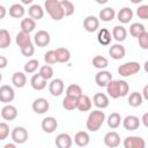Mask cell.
Segmentation results:
<instances>
[{
  "label": "cell",
  "mask_w": 148,
  "mask_h": 148,
  "mask_svg": "<svg viewBox=\"0 0 148 148\" xmlns=\"http://www.w3.org/2000/svg\"><path fill=\"white\" fill-rule=\"evenodd\" d=\"M9 135V126L6 123H0V140H5Z\"/></svg>",
  "instance_id": "bcb514c9"
},
{
  "label": "cell",
  "mask_w": 148,
  "mask_h": 148,
  "mask_svg": "<svg viewBox=\"0 0 148 148\" xmlns=\"http://www.w3.org/2000/svg\"><path fill=\"white\" fill-rule=\"evenodd\" d=\"M139 71H140V64L136 61H128V62H125L118 67L119 75L124 76V77L132 76V75L136 74Z\"/></svg>",
  "instance_id": "277c9868"
},
{
  "label": "cell",
  "mask_w": 148,
  "mask_h": 148,
  "mask_svg": "<svg viewBox=\"0 0 148 148\" xmlns=\"http://www.w3.org/2000/svg\"><path fill=\"white\" fill-rule=\"evenodd\" d=\"M32 1H34V0H21V2H22L23 5H30Z\"/></svg>",
  "instance_id": "db71d44e"
},
{
  "label": "cell",
  "mask_w": 148,
  "mask_h": 148,
  "mask_svg": "<svg viewBox=\"0 0 148 148\" xmlns=\"http://www.w3.org/2000/svg\"><path fill=\"white\" fill-rule=\"evenodd\" d=\"M109 0H96V2L97 3H99V5H104V3H106Z\"/></svg>",
  "instance_id": "9f6ffc18"
},
{
  "label": "cell",
  "mask_w": 148,
  "mask_h": 148,
  "mask_svg": "<svg viewBox=\"0 0 148 148\" xmlns=\"http://www.w3.org/2000/svg\"><path fill=\"white\" fill-rule=\"evenodd\" d=\"M36 28V21L31 17L28 18H23L21 21V31H24L27 34H30L31 31H34Z\"/></svg>",
  "instance_id": "1f68e13d"
},
{
  "label": "cell",
  "mask_w": 148,
  "mask_h": 148,
  "mask_svg": "<svg viewBox=\"0 0 148 148\" xmlns=\"http://www.w3.org/2000/svg\"><path fill=\"white\" fill-rule=\"evenodd\" d=\"M141 121H142L143 126L148 128V112L143 113V116H142V118H141Z\"/></svg>",
  "instance_id": "681fc988"
},
{
  "label": "cell",
  "mask_w": 148,
  "mask_h": 148,
  "mask_svg": "<svg viewBox=\"0 0 148 148\" xmlns=\"http://www.w3.org/2000/svg\"><path fill=\"white\" fill-rule=\"evenodd\" d=\"M8 64V60L5 56H0V68H5Z\"/></svg>",
  "instance_id": "c3c4849f"
},
{
  "label": "cell",
  "mask_w": 148,
  "mask_h": 148,
  "mask_svg": "<svg viewBox=\"0 0 148 148\" xmlns=\"http://www.w3.org/2000/svg\"><path fill=\"white\" fill-rule=\"evenodd\" d=\"M38 73H39L45 80H50V79H52V76H53V68H52L49 64H46V65H44V66L40 67V69H39Z\"/></svg>",
  "instance_id": "b9f144b4"
},
{
  "label": "cell",
  "mask_w": 148,
  "mask_h": 148,
  "mask_svg": "<svg viewBox=\"0 0 148 148\" xmlns=\"http://www.w3.org/2000/svg\"><path fill=\"white\" fill-rule=\"evenodd\" d=\"M120 123H121V117L117 112H112L108 118V126L112 130L118 128L120 126Z\"/></svg>",
  "instance_id": "e575fe53"
},
{
  "label": "cell",
  "mask_w": 148,
  "mask_h": 148,
  "mask_svg": "<svg viewBox=\"0 0 148 148\" xmlns=\"http://www.w3.org/2000/svg\"><path fill=\"white\" fill-rule=\"evenodd\" d=\"M39 67V62L37 59H30L28 62H25L24 65V72L28 73V74H31L34 73L37 68Z\"/></svg>",
  "instance_id": "60d3db41"
},
{
  "label": "cell",
  "mask_w": 148,
  "mask_h": 148,
  "mask_svg": "<svg viewBox=\"0 0 148 148\" xmlns=\"http://www.w3.org/2000/svg\"><path fill=\"white\" fill-rule=\"evenodd\" d=\"M143 69H145L146 73H148V60L145 62V65H143Z\"/></svg>",
  "instance_id": "11a10c76"
},
{
  "label": "cell",
  "mask_w": 148,
  "mask_h": 148,
  "mask_svg": "<svg viewBox=\"0 0 148 148\" xmlns=\"http://www.w3.org/2000/svg\"><path fill=\"white\" fill-rule=\"evenodd\" d=\"M15 97V92H14V89L10 87V86H7V84H3L1 86L0 88V101L5 104L12 102Z\"/></svg>",
  "instance_id": "9c48e42d"
},
{
  "label": "cell",
  "mask_w": 148,
  "mask_h": 148,
  "mask_svg": "<svg viewBox=\"0 0 148 148\" xmlns=\"http://www.w3.org/2000/svg\"><path fill=\"white\" fill-rule=\"evenodd\" d=\"M142 96L146 101H148V84H146L143 87V90H142Z\"/></svg>",
  "instance_id": "f907efd6"
},
{
  "label": "cell",
  "mask_w": 148,
  "mask_h": 148,
  "mask_svg": "<svg viewBox=\"0 0 148 148\" xmlns=\"http://www.w3.org/2000/svg\"><path fill=\"white\" fill-rule=\"evenodd\" d=\"M21 53L24 57H31V56H34V53H35V46H34V44L31 43V44H29V45H27L24 47H21Z\"/></svg>",
  "instance_id": "7dc6e473"
},
{
  "label": "cell",
  "mask_w": 148,
  "mask_h": 148,
  "mask_svg": "<svg viewBox=\"0 0 148 148\" xmlns=\"http://www.w3.org/2000/svg\"><path fill=\"white\" fill-rule=\"evenodd\" d=\"M133 15H134V13H133V10H132L130 7H123V8L118 12L117 18H118V21H119L120 23L126 24V23H128V22L133 18Z\"/></svg>",
  "instance_id": "ac0fdd59"
},
{
  "label": "cell",
  "mask_w": 148,
  "mask_h": 148,
  "mask_svg": "<svg viewBox=\"0 0 148 148\" xmlns=\"http://www.w3.org/2000/svg\"><path fill=\"white\" fill-rule=\"evenodd\" d=\"M105 120V113L101 110H94L89 113L87 119V130L90 132H97Z\"/></svg>",
  "instance_id": "7a4b0ae2"
},
{
  "label": "cell",
  "mask_w": 148,
  "mask_h": 148,
  "mask_svg": "<svg viewBox=\"0 0 148 148\" xmlns=\"http://www.w3.org/2000/svg\"><path fill=\"white\" fill-rule=\"evenodd\" d=\"M56 51V56H57V60L58 62H67L71 59V52L68 49L65 47H58L54 50Z\"/></svg>",
  "instance_id": "f546056e"
},
{
  "label": "cell",
  "mask_w": 148,
  "mask_h": 148,
  "mask_svg": "<svg viewBox=\"0 0 148 148\" xmlns=\"http://www.w3.org/2000/svg\"><path fill=\"white\" fill-rule=\"evenodd\" d=\"M60 3H61V7H62V10H64L65 16H71V15L74 14L75 8H74V5L71 1H68V0H61Z\"/></svg>",
  "instance_id": "ab89813d"
},
{
  "label": "cell",
  "mask_w": 148,
  "mask_h": 148,
  "mask_svg": "<svg viewBox=\"0 0 148 148\" xmlns=\"http://www.w3.org/2000/svg\"><path fill=\"white\" fill-rule=\"evenodd\" d=\"M109 54L111 56L112 59L120 60V59H123L125 57L126 50L121 44H113V45H111V47L109 50Z\"/></svg>",
  "instance_id": "2e32d148"
},
{
  "label": "cell",
  "mask_w": 148,
  "mask_h": 148,
  "mask_svg": "<svg viewBox=\"0 0 148 148\" xmlns=\"http://www.w3.org/2000/svg\"><path fill=\"white\" fill-rule=\"evenodd\" d=\"M1 117L5 120H14L17 117V109L14 105L7 104L1 109Z\"/></svg>",
  "instance_id": "d6986e66"
},
{
  "label": "cell",
  "mask_w": 148,
  "mask_h": 148,
  "mask_svg": "<svg viewBox=\"0 0 148 148\" xmlns=\"http://www.w3.org/2000/svg\"><path fill=\"white\" fill-rule=\"evenodd\" d=\"M130 86L125 80H111L106 86V92L111 98L124 97L128 94Z\"/></svg>",
  "instance_id": "6da1fadb"
},
{
  "label": "cell",
  "mask_w": 148,
  "mask_h": 148,
  "mask_svg": "<svg viewBox=\"0 0 148 148\" xmlns=\"http://www.w3.org/2000/svg\"><path fill=\"white\" fill-rule=\"evenodd\" d=\"M12 39H10V35L6 29H1L0 30V47L1 49H6L10 45Z\"/></svg>",
  "instance_id": "8d00e7d4"
},
{
  "label": "cell",
  "mask_w": 148,
  "mask_h": 148,
  "mask_svg": "<svg viewBox=\"0 0 148 148\" xmlns=\"http://www.w3.org/2000/svg\"><path fill=\"white\" fill-rule=\"evenodd\" d=\"M114 16H116V12H114V9L112 7H106V8L102 9L99 12V14H98V18L102 20L103 22L112 21L114 18Z\"/></svg>",
  "instance_id": "484cf974"
},
{
  "label": "cell",
  "mask_w": 148,
  "mask_h": 148,
  "mask_svg": "<svg viewBox=\"0 0 148 148\" xmlns=\"http://www.w3.org/2000/svg\"><path fill=\"white\" fill-rule=\"evenodd\" d=\"M64 81L61 79H53L49 84V91L52 96H60L64 91Z\"/></svg>",
  "instance_id": "7c38bea8"
},
{
  "label": "cell",
  "mask_w": 148,
  "mask_h": 148,
  "mask_svg": "<svg viewBox=\"0 0 148 148\" xmlns=\"http://www.w3.org/2000/svg\"><path fill=\"white\" fill-rule=\"evenodd\" d=\"M44 7L46 9V13L53 21H60L61 18H64L65 14L59 0H45Z\"/></svg>",
  "instance_id": "3957f363"
},
{
  "label": "cell",
  "mask_w": 148,
  "mask_h": 148,
  "mask_svg": "<svg viewBox=\"0 0 148 148\" xmlns=\"http://www.w3.org/2000/svg\"><path fill=\"white\" fill-rule=\"evenodd\" d=\"M136 15L141 20H148V5H141L136 9Z\"/></svg>",
  "instance_id": "ee69618b"
},
{
  "label": "cell",
  "mask_w": 148,
  "mask_h": 148,
  "mask_svg": "<svg viewBox=\"0 0 148 148\" xmlns=\"http://www.w3.org/2000/svg\"><path fill=\"white\" fill-rule=\"evenodd\" d=\"M132 3H134V5H136V3H140V2H142L143 0H130Z\"/></svg>",
  "instance_id": "6f0895ef"
},
{
  "label": "cell",
  "mask_w": 148,
  "mask_h": 148,
  "mask_svg": "<svg viewBox=\"0 0 148 148\" xmlns=\"http://www.w3.org/2000/svg\"><path fill=\"white\" fill-rule=\"evenodd\" d=\"M46 81L47 80H45L39 73H37V74L32 75V77L30 80V84H31L32 89H35V90H43L46 87Z\"/></svg>",
  "instance_id": "ffe728a7"
},
{
  "label": "cell",
  "mask_w": 148,
  "mask_h": 148,
  "mask_svg": "<svg viewBox=\"0 0 148 148\" xmlns=\"http://www.w3.org/2000/svg\"><path fill=\"white\" fill-rule=\"evenodd\" d=\"M50 40H51V37H50V34L45 30H39L35 34V37H34V42L37 46L39 47H44L46 45L50 44Z\"/></svg>",
  "instance_id": "ba28073f"
},
{
  "label": "cell",
  "mask_w": 148,
  "mask_h": 148,
  "mask_svg": "<svg viewBox=\"0 0 148 148\" xmlns=\"http://www.w3.org/2000/svg\"><path fill=\"white\" fill-rule=\"evenodd\" d=\"M3 148H15V143H7V145H5Z\"/></svg>",
  "instance_id": "f5cc1de1"
},
{
  "label": "cell",
  "mask_w": 148,
  "mask_h": 148,
  "mask_svg": "<svg viewBox=\"0 0 148 148\" xmlns=\"http://www.w3.org/2000/svg\"><path fill=\"white\" fill-rule=\"evenodd\" d=\"M111 32L106 29V28H102L99 31H98V35H97V40L99 44L102 45H110L111 43Z\"/></svg>",
  "instance_id": "4316f807"
},
{
  "label": "cell",
  "mask_w": 148,
  "mask_h": 148,
  "mask_svg": "<svg viewBox=\"0 0 148 148\" xmlns=\"http://www.w3.org/2000/svg\"><path fill=\"white\" fill-rule=\"evenodd\" d=\"M28 14H29V16L31 18H34L35 21H38V20H42L43 18V16H44V9L39 5H32L28 9Z\"/></svg>",
  "instance_id": "cb8c5ba5"
},
{
  "label": "cell",
  "mask_w": 148,
  "mask_h": 148,
  "mask_svg": "<svg viewBox=\"0 0 148 148\" xmlns=\"http://www.w3.org/2000/svg\"><path fill=\"white\" fill-rule=\"evenodd\" d=\"M112 80V74L108 71H101L95 75V82L98 87H106Z\"/></svg>",
  "instance_id": "4fadbf2b"
},
{
  "label": "cell",
  "mask_w": 148,
  "mask_h": 148,
  "mask_svg": "<svg viewBox=\"0 0 148 148\" xmlns=\"http://www.w3.org/2000/svg\"><path fill=\"white\" fill-rule=\"evenodd\" d=\"M25 14V9L21 3H14L9 7V15L14 18H21Z\"/></svg>",
  "instance_id": "d4e9b609"
},
{
  "label": "cell",
  "mask_w": 148,
  "mask_h": 148,
  "mask_svg": "<svg viewBox=\"0 0 148 148\" xmlns=\"http://www.w3.org/2000/svg\"><path fill=\"white\" fill-rule=\"evenodd\" d=\"M44 60H45V62L49 64V65H53V64L58 62L57 56H56V51H54V50L47 51V52L44 54Z\"/></svg>",
  "instance_id": "7bdbcfd3"
},
{
  "label": "cell",
  "mask_w": 148,
  "mask_h": 148,
  "mask_svg": "<svg viewBox=\"0 0 148 148\" xmlns=\"http://www.w3.org/2000/svg\"><path fill=\"white\" fill-rule=\"evenodd\" d=\"M82 88L79 86V84H75V83H72L67 87L66 89V95L68 96H74V97H80L82 95Z\"/></svg>",
  "instance_id": "f35d334b"
},
{
  "label": "cell",
  "mask_w": 148,
  "mask_h": 148,
  "mask_svg": "<svg viewBox=\"0 0 148 148\" xmlns=\"http://www.w3.org/2000/svg\"><path fill=\"white\" fill-rule=\"evenodd\" d=\"M123 126L127 131H135L140 126V120H139V118L136 116H132L131 114V116H127V117L124 118Z\"/></svg>",
  "instance_id": "9a60e30c"
},
{
  "label": "cell",
  "mask_w": 148,
  "mask_h": 148,
  "mask_svg": "<svg viewBox=\"0 0 148 148\" xmlns=\"http://www.w3.org/2000/svg\"><path fill=\"white\" fill-rule=\"evenodd\" d=\"M92 102L96 108L98 109H105L109 106V97L103 92H97L94 95Z\"/></svg>",
  "instance_id": "44dd1931"
},
{
  "label": "cell",
  "mask_w": 148,
  "mask_h": 148,
  "mask_svg": "<svg viewBox=\"0 0 148 148\" xmlns=\"http://www.w3.org/2000/svg\"><path fill=\"white\" fill-rule=\"evenodd\" d=\"M119 143H120V135L117 132L111 131L104 135V145L106 147L114 148V147H118Z\"/></svg>",
  "instance_id": "30bf717a"
},
{
  "label": "cell",
  "mask_w": 148,
  "mask_h": 148,
  "mask_svg": "<svg viewBox=\"0 0 148 148\" xmlns=\"http://www.w3.org/2000/svg\"><path fill=\"white\" fill-rule=\"evenodd\" d=\"M49 109H50V103L46 98L39 97V98H36L32 102V110L37 114H43V113L47 112Z\"/></svg>",
  "instance_id": "8992f818"
},
{
  "label": "cell",
  "mask_w": 148,
  "mask_h": 148,
  "mask_svg": "<svg viewBox=\"0 0 148 148\" xmlns=\"http://www.w3.org/2000/svg\"><path fill=\"white\" fill-rule=\"evenodd\" d=\"M98 27H99V20L94 15H89L83 20V28L88 32L96 31L98 29Z\"/></svg>",
  "instance_id": "8fae6325"
},
{
  "label": "cell",
  "mask_w": 148,
  "mask_h": 148,
  "mask_svg": "<svg viewBox=\"0 0 148 148\" xmlns=\"http://www.w3.org/2000/svg\"><path fill=\"white\" fill-rule=\"evenodd\" d=\"M12 83L16 88H23L27 83V76L22 72H15L12 76Z\"/></svg>",
  "instance_id": "83f0119b"
},
{
  "label": "cell",
  "mask_w": 148,
  "mask_h": 148,
  "mask_svg": "<svg viewBox=\"0 0 148 148\" xmlns=\"http://www.w3.org/2000/svg\"><path fill=\"white\" fill-rule=\"evenodd\" d=\"M77 99L79 97H74V96H68L66 95V97L62 99V106L66 110H74L77 108Z\"/></svg>",
  "instance_id": "d6a6232c"
},
{
  "label": "cell",
  "mask_w": 148,
  "mask_h": 148,
  "mask_svg": "<svg viewBox=\"0 0 148 148\" xmlns=\"http://www.w3.org/2000/svg\"><path fill=\"white\" fill-rule=\"evenodd\" d=\"M92 65L95 68H98V69H104L108 67L109 65V61L105 57L103 56H96L92 58Z\"/></svg>",
  "instance_id": "74e56055"
},
{
  "label": "cell",
  "mask_w": 148,
  "mask_h": 148,
  "mask_svg": "<svg viewBox=\"0 0 148 148\" xmlns=\"http://www.w3.org/2000/svg\"><path fill=\"white\" fill-rule=\"evenodd\" d=\"M6 15V8L3 6H0V18H3Z\"/></svg>",
  "instance_id": "816d5d0a"
},
{
  "label": "cell",
  "mask_w": 148,
  "mask_h": 148,
  "mask_svg": "<svg viewBox=\"0 0 148 148\" xmlns=\"http://www.w3.org/2000/svg\"><path fill=\"white\" fill-rule=\"evenodd\" d=\"M72 138L67 133H60L56 138V146L58 148H71L72 147Z\"/></svg>",
  "instance_id": "e0dca14e"
},
{
  "label": "cell",
  "mask_w": 148,
  "mask_h": 148,
  "mask_svg": "<svg viewBox=\"0 0 148 148\" xmlns=\"http://www.w3.org/2000/svg\"><path fill=\"white\" fill-rule=\"evenodd\" d=\"M142 99H143L142 94H140V92H138V91H133V92L130 95L127 102H128V104H130L131 106L138 108V106H140V105L142 104Z\"/></svg>",
  "instance_id": "836d02e7"
},
{
  "label": "cell",
  "mask_w": 148,
  "mask_h": 148,
  "mask_svg": "<svg viewBox=\"0 0 148 148\" xmlns=\"http://www.w3.org/2000/svg\"><path fill=\"white\" fill-rule=\"evenodd\" d=\"M112 37L117 42H124L127 37V31L123 25H116L112 29Z\"/></svg>",
  "instance_id": "f1b7e54d"
},
{
  "label": "cell",
  "mask_w": 148,
  "mask_h": 148,
  "mask_svg": "<svg viewBox=\"0 0 148 148\" xmlns=\"http://www.w3.org/2000/svg\"><path fill=\"white\" fill-rule=\"evenodd\" d=\"M29 138V134H28V131L22 127V126H16L13 128L12 131V140L17 143V145H22Z\"/></svg>",
  "instance_id": "5b68a950"
},
{
  "label": "cell",
  "mask_w": 148,
  "mask_h": 148,
  "mask_svg": "<svg viewBox=\"0 0 148 148\" xmlns=\"http://www.w3.org/2000/svg\"><path fill=\"white\" fill-rule=\"evenodd\" d=\"M138 40H139V45H140V47L142 50H148V32L147 31H145L138 38Z\"/></svg>",
  "instance_id": "f6af8a7d"
},
{
  "label": "cell",
  "mask_w": 148,
  "mask_h": 148,
  "mask_svg": "<svg viewBox=\"0 0 148 148\" xmlns=\"http://www.w3.org/2000/svg\"><path fill=\"white\" fill-rule=\"evenodd\" d=\"M145 146H146V142L140 136L131 135L124 140V147L125 148H145Z\"/></svg>",
  "instance_id": "52a82bcc"
},
{
  "label": "cell",
  "mask_w": 148,
  "mask_h": 148,
  "mask_svg": "<svg viewBox=\"0 0 148 148\" xmlns=\"http://www.w3.org/2000/svg\"><path fill=\"white\" fill-rule=\"evenodd\" d=\"M58 127V121L54 117H46L42 120V130L45 133H53Z\"/></svg>",
  "instance_id": "5bb4252c"
},
{
  "label": "cell",
  "mask_w": 148,
  "mask_h": 148,
  "mask_svg": "<svg viewBox=\"0 0 148 148\" xmlns=\"http://www.w3.org/2000/svg\"><path fill=\"white\" fill-rule=\"evenodd\" d=\"M16 44L17 46L21 49V47H24L29 44H31V38L29 36V34L24 32V31H20L17 35H16Z\"/></svg>",
  "instance_id": "4dcf8cb0"
},
{
  "label": "cell",
  "mask_w": 148,
  "mask_h": 148,
  "mask_svg": "<svg viewBox=\"0 0 148 148\" xmlns=\"http://www.w3.org/2000/svg\"><path fill=\"white\" fill-rule=\"evenodd\" d=\"M145 31H146L145 25L141 24V23H139V22L133 23V24L130 27V34H131L133 37H135V38H139Z\"/></svg>",
  "instance_id": "d590c367"
},
{
  "label": "cell",
  "mask_w": 148,
  "mask_h": 148,
  "mask_svg": "<svg viewBox=\"0 0 148 148\" xmlns=\"http://www.w3.org/2000/svg\"><path fill=\"white\" fill-rule=\"evenodd\" d=\"M89 141H90V136H89L88 132H86V131H80L74 136V142L79 147H86V146H88L89 145Z\"/></svg>",
  "instance_id": "7402d4cb"
},
{
  "label": "cell",
  "mask_w": 148,
  "mask_h": 148,
  "mask_svg": "<svg viewBox=\"0 0 148 148\" xmlns=\"http://www.w3.org/2000/svg\"><path fill=\"white\" fill-rule=\"evenodd\" d=\"M76 109L79 111H81V112L89 111L91 109V99H90V97L82 94L77 99V108Z\"/></svg>",
  "instance_id": "603a6c76"
}]
</instances>
